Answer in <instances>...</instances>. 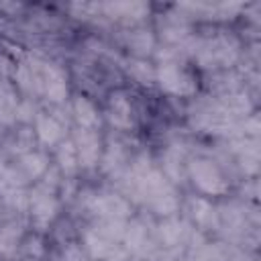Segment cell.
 <instances>
[{
	"mask_svg": "<svg viewBox=\"0 0 261 261\" xmlns=\"http://www.w3.org/2000/svg\"><path fill=\"white\" fill-rule=\"evenodd\" d=\"M190 173L194 184L206 192V194H224L226 192V181L222 177V173L218 171V167L212 161L206 159H196L194 163H190Z\"/></svg>",
	"mask_w": 261,
	"mask_h": 261,
	"instance_id": "1",
	"label": "cell"
},
{
	"mask_svg": "<svg viewBox=\"0 0 261 261\" xmlns=\"http://www.w3.org/2000/svg\"><path fill=\"white\" fill-rule=\"evenodd\" d=\"M157 80L165 92H171L177 96H186V94L194 92V80L184 69H179L173 61H165L159 65Z\"/></svg>",
	"mask_w": 261,
	"mask_h": 261,
	"instance_id": "2",
	"label": "cell"
},
{
	"mask_svg": "<svg viewBox=\"0 0 261 261\" xmlns=\"http://www.w3.org/2000/svg\"><path fill=\"white\" fill-rule=\"evenodd\" d=\"M200 61L206 67H212V63H220V65H230L237 59V43L228 37H218L212 43L204 45L198 53Z\"/></svg>",
	"mask_w": 261,
	"mask_h": 261,
	"instance_id": "3",
	"label": "cell"
},
{
	"mask_svg": "<svg viewBox=\"0 0 261 261\" xmlns=\"http://www.w3.org/2000/svg\"><path fill=\"white\" fill-rule=\"evenodd\" d=\"M29 206L33 210V218L39 226H45L53 220L55 212H57V202L51 194V190L47 186H39L31 192L29 196Z\"/></svg>",
	"mask_w": 261,
	"mask_h": 261,
	"instance_id": "4",
	"label": "cell"
},
{
	"mask_svg": "<svg viewBox=\"0 0 261 261\" xmlns=\"http://www.w3.org/2000/svg\"><path fill=\"white\" fill-rule=\"evenodd\" d=\"M75 153H77V163H82L84 167H92L98 161L100 155V141L98 135L90 128H80L75 135Z\"/></svg>",
	"mask_w": 261,
	"mask_h": 261,
	"instance_id": "5",
	"label": "cell"
},
{
	"mask_svg": "<svg viewBox=\"0 0 261 261\" xmlns=\"http://www.w3.org/2000/svg\"><path fill=\"white\" fill-rule=\"evenodd\" d=\"M86 245L92 257L96 259H108V261H124V253L114 245V241L102 237L98 230H90L86 234Z\"/></svg>",
	"mask_w": 261,
	"mask_h": 261,
	"instance_id": "6",
	"label": "cell"
},
{
	"mask_svg": "<svg viewBox=\"0 0 261 261\" xmlns=\"http://www.w3.org/2000/svg\"><path fill=\"white\" fill-rule=\"evenodd\" d=\"M43 92L47 94V98L51 102H61L67 96V84H65V75L59 67L45 63L43 65Z\"/></svg>",
	"mask_w": 261,
	"mask_h": 261,
	"instance_id": "7",
	"label": "cell"
},
{
	"mask_svg": "<svg viewBox=\"0 0 261 261\" xmlns=\"http://www.w3.org/2000/svg\"><path fill=\"white\" fill-rule=\"evenodd\" d=\"M92 212L102 216V218H124L128 214V204L126 200H122L120 196L114 194H104V196H96L90 204Z\"/></svg>",
	"mask_w": 261,
	"mask_h": 261,
	"instance_id": "8",
	"label": "cell"
},
{
	"mask_svg": "<svg viewBox=\"0 0 261 261\" xmlns=\"http://www.w3.org/2000/svg\"><path fill=\"white\" fill-rule=\"evenodd\" d=\"M104 12L112 18H122L126 22H135V20H141L147 12H149V6L143 4V2H108L102 6Z\"/></svg>",
	"mask_w": 261,
	"mask_h": 261,
	"instance_id": "9",
	"label": "cell"
},
{
	"mask_svg": "<svg viewBox=\"0 0 261 261\" xmlns=\"http://www.w3.org/2000/svg\"><path fill=\"white\" fill-rule=\"evenodd\" d=\"M16 82L27 92H39L43 90V65L35 61L20 63L16 69Z\"/></svg>",
	"mask_w": 261,
	"mask_h": 261,
	"instance_id": "10",
	"label": "cell"
},
{
	"mask_svg": "<svg viewBox=\"0 0 261 261\" xmlns=\"http://www.w3.org/2000/svg\"><path fill=\"white\" fill-rule=\"evenodd\" d=\"M110 122L118 128H128L133 124V118H130V104L126 102L124 96L116 94L112 96L110 100Z\"/></svg>",
	"mask_w": 261,
	"mask_h": 261,
	"instance_id": "11",
	"label": "cell"
},
{
	"mask_svg": "<svg viewBox=\"0 0 261 261\" xmlns=\"http://www.w3.org/2000/svg\"><path fill=\"white\" fill-rule=\"evenodd\" d=\"M73 114H75V120L82 124V128H90L92 130V128H96L100 124L96 108L86 98H77L73 102Z\"/></svg>",
	"mask_w": 261,
	"mask_h": 261,
	"instance_id": "12",
	"label": "cell"
},
{
	"mask_svg": "<svg viewBox=\"0 0 261 261\" xmlns=\"http://www.w3.org/2000/svg\"><path fill=\"white\" fill-rule=\"evenodd\" d=\"M37 135L45 145H53L61 137V126L53 116H39L37 118Z\"/></svg>",
	"mask_w": 261,
	"mask_h": 261,
	"instance_id": "13",
	"label": "cell"
},
{
	"mask_svg": "<svg viewBox=\"0 0 261 261\" xmlns=\"http://www.w3.org/2000/svg\"><path fill=\"white\" fill-rule=\"evenodd\" d=\"M16 98L12 94V90L4 84H0V122H12L16 118Z\"/></svg>",
	"mask_w": 261,
	"mask_h": 261,
	"instance_id": "14",
	"label": "cell"
},
{
	"mask_svg": "<svg viewBox=\"0 0 261 261\" xmlns=\"http://www.w3.org/2000/svg\"><path fill=\"white\" fill-rule=\"evenodd\" d=\"M57 161H59V167L65 171V173H73L75 167L80 165L77 163V153H75V147L73 143H63L57 151Z\"/></svg>",
	"mask_w": 261,
	"mask_h": 261,
	"instance_id": "15",
	"label": "cell"
},
{
	"mask_svg": "<svg viewBox=\"0 0 261 261\" xmlns=\"http://www.w3.org/2000/svg\"><path fill=\"white\" fill-rule=\"evenodd\" d=\"M22 167L31 177H39L47 169V159L41 153H27L22 157Z\"/></svg>",
	"mask_w": 261,
	"mask_h": 261,
	"instance_id": "16",
	"label": "cell"
},
{
	"mask_svg": "<svg viewBox=\"0 0 261 261\" xmlns=\"http://www.w3.org/2000/svg\"><path fill=\"white\" fill-rule=\"evenodd\" d=\"M161 241L165 245H177V241L181 239L184 234V224L177 222V220H167L161 224Z\"/></svg>",
	"mask_w": 261,
	"mask_h": 261,
	"instance_id": "17",
	"label": "cell"
},
{
	"mask_svg": "<svg viewBox=\"0 0 261 261\" xmlns=\"http://www.w3.org/2000/svg\"><path fill=\"white\" fill-rule=\"evenodd\" d=\"M192 210H194V218H196L200 224H210V222H214V208H212L206 200H202V198L194 200V202H192Z\"/></svg>",
	"mask_w": 261,
	"mask_h": 261,
	"instance_id": "18",
	"label": "cell"
},
{
	"mask_svg": "<svg viewBox=\"0 0 261 261\" xmlns=\"http://www.w3.org/2000/svg\"><path fill=\"white\" fill-rule=\"evenodd\" d=\"M124 237H126L128 249L139 251V249L145 245V228H143V224L133 222L130 226H126V228H124Z\"/></svg>",
	"mask_w": 261,
	"mask_h": 261,
	"instance_id": "19",
	"label": "cell"
},
{
	"mask_svg": "<svg viewBox=\"0 0 261 261\" xmlns=\"http://www.w3.org/2000/svg\"><path fill=\"white\" fill-rule=\"evenodd\" d=\"M124 161V151L120 145H110L106 157H104V169L106 171H112V169H118Z\"/></svg>",
	"mask_w": 261,
	"mask_h": 261,
	"instance_id": "20",
	"label": "cell"
},
{
	"mask_svg": "<svg viewBox=\"0 0 261 261\" xmlns=\"http://www.w3.org/2000/svg\"><path fill=\"white\" fill-rule=\"evenodd\" d=\"M16 234H18V230L14 232L12 226H4V228H0V253H4V255H10V253H12Z\"/></svg>",
	"mask_w": 261,
	"mask_h": 261,
	"instance_id": "21",
	"label": "cell"
},
{
	"mask_svg": "<svg viewBox=\"0 0 261 261\" xmlns=\"http://www.w3.org/2000/svg\"><path fill=\"white\" fill-rule=\"evenodd\" d=\"M130 71H133V75H135L137 80H141L143 84H149V80L153 77V71H151L149 65L143 63V61H135V63L130 65Z\"/></svg>",
	"mask_w": 261,
	"mask_h": 261,
	"instance_id": "22",
	"label": "cell"
},
{
	"mask_svg": "<svg viewBox=\"0 0 261 261\" xmlns=\"http://www.w3.org/2000/svg\"><path fill=\"white\" fill-rule=\"evenodd\" d=\"M133 45H135L139 51H149V49H151V45H153V39H151V35H149V33L141 31L139 35H135Z\"/></svg>",
	"mask_w": 261,
	"mask_h": 261,
	"instance_id": "23",
	"label": "cell"
},
{
	"mask_svg": "<svg viewBox=\"0 0 261 261\" xmlns=\"http://www.w3.org/2000/svg\"><path fill=\"white\" fill-rule=\"evenodd\" d=\"M243 133H245V137H257L259 135V122H257V118H247L245 120V124H243Z\"/></svg>",
	"mask_w": 261,
	"mask_h": 261,
	"instance_id": "24",
	"label": "cell"
},
{
	"mask_svg": "<svg viewBox=\"0 0 261 261\" xmlns=\"http://www.w3.org/2000/svg\"><path fill=\"white\" fill-rule=\"evenodd\" d=\"M65 261H88L86 257H84V253L77 249V247H67V251H65Z\"/></svg>",
	"mask_w": 261,
	"mask_h": 261,
	"instance_id": "25",
	"label": "cell"
}]
</instances>
